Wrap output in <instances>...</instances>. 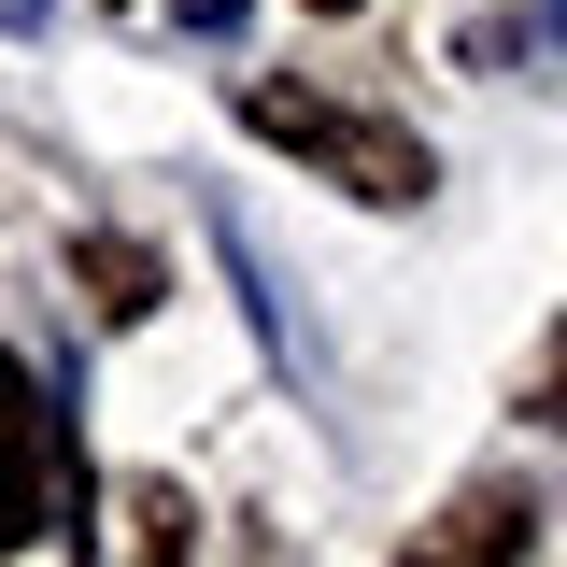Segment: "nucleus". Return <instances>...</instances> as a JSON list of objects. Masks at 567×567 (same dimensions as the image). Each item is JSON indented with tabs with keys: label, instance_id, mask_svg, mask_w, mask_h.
Masks as SVG:
<instances>
[{
	"label": "nucleus",
	"instance_id": "nucleus-5",
	"mask_svg": "<svg viewBox=\"0 0 567 567\" xmlns=\"http://www.w3.org/2000/svg\"><path fill=\"white\" fill-rule=\"evenodd\" d=\"M71 270L100 284V312H114V327H128V312H156V256H142V241H71Z\"/></svg>",
	"mask_w": 567,
	"mask_h": 567
},
{
	"label": "nucleus",
	"instance_id": "nucleus-4",
	"mask_svg": "<svg viewBox=\"0 0 567 567\" xmlns=\"http://www.w3.org/2000/svg\"><path fill=\"white\" fill-rule=\"evenodd\" d=\"M128 525H142L128 567H199V511H185V483H142V496H128Z\"/></svg>",
	"mask_w": 567,
	"mask_h": 567
},
{
	"label": "nucleus",
	"instance_id": "nucleus-7",
	"mask_svg": "<svg viewBox=\"0 0 567 567\" xmlns=\"http://www.w3.org/2000/svg\"><path fill=\"white\" fill-rule=\"evenodd\" d=\"M312 14H354V0H312Z\"/></svg>",
	"mask_w": 567,
	"mask_h": 567
},
{
	"label": "nucleus",
	"instance_id": "nucleus-2",
	"mask_svg": "<svg viewBox=\"0 0 567 567\" xmlns=\"http://www.w3.org/2000/svg\"><path fill=\"white\" fill-rule=\"evenodd\" d=\"M71 511H85L71 425H58V398H43V369H29V354H0V554L58 539Z\"/></svg>",
	"mask_w": 567,
	"mask_h": 567
},
{
	"label": "nucleus",
	"instance_id": "nucleus-6",
	"mask_svg": "<svg viewBox=\"0 0 567 567\" xmlns=\"http://www.w3.org/2000/svg\"><path fill=\"white\" fill-rule=\"evenodd\" d=\"M539 425H567V327H554V354H539V398H525Z\"/></svg>",
	"mask_w": 567,
	"mask_h": 567
},
{
	"label": "nucleus",
	"instance_id": "nucleus-3",
	"mask_svg": "<svg viewBox=\"0 0 567 567\" xmlns=\"http://www.w3.org/2000/svg\"><path fill=\"white\" fill-rule=\"evenodd\" d=\"M525 525H539V511H525L511 483H483V496H454V511H440L398 567H511V554H525Z\"/></svg>",
	"mask_w": 567,
	"mask_h": 567
},
{
	"label": "nucleus",
	"instance_id": "nucleus-1",
	"mask_svg": "<svg viewBox=\"0 0 567 567\" xmlns=\"http://www.w3.org/2000/svg\"><path fill=\"white\" fill-rule=\"evenodd\" d=\"M241 128L284 142V156H312L327 185H354V199H383V213H412L425 199V142L412 128H383V114H354V100H327V85H241Z\"/></svg>",
	"mask_w": 567,
	"mask_h": 567
}]
</instances>
